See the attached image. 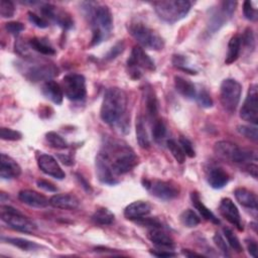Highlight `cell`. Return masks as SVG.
Wrapping results in <instances>:
<instances>
[{"mask_svg":"<svg viewBox=\"0 0 258 258\" xmlns=\"http://www.w3.org/2000/svg\"><path fill=\"white\" fill-rule=\"evenodd\" d=\"M206 179L211 187L215 189H220L228 183L229 175L222 167L210 165L206 169Z\"/></svg>","mask_w":258,"mask_h":258,"instance_id":"e0dca14e","label":"cell"},{"mask_svg":"<svg viewBox=\"0 0 258 258\" xmlns=\"http://www.w3.org/2000/svg\"><path fill=\"white\" fill-rule=\"evenodd\" d=\"M167 148L169 149L171 155L178 163H183L185 161V153L182 150L181 146L173 139L167 140Z\"/></svg>","mask_w":258,"mask_h":258,"instance_id":"d590c367","label":"cell"},{"mask_svg":"<svg viewBox=\"0 0 258 258\" xmlns=\"http://www.w3.org/2000/svg\"><path fill=\"white\" fill-rule=\"evenodd\" d=\"M0 137L3 140H9V141H15L19 140L22 138V134L19 131L10 129V128H5L1 127L0 129Z\"/></svg>","mask_w":258,"mask_h":258,"instance_id":"ab89813d","label":"cell"},{"mask_svg":"<svg viewBox=\"0 0 258 258\" xmlns=\"http://www.w3.org/2000/svg\"><path fill=\"white\" fill-rule=\"evenodd\" d=\"M166 135V126L160 119H154L152 125V136L156 142H161Z\"/></svg>","mask_w":258,"mask_h":258,"instance_id":"8d00e7d4","label":"cell"},{"mask_svg":"<svg viewBox=\"0 0 258 258\" xmlns=\"http://www.w3.org/2000/svg\"><path fill=\"white\" fill-rule=\"evenodd\" d=\"M150 253L156 257H171L176 255L174 252L169 250H150Z\"/></svg>","mask_w":258,"mask_h":258,"instance_id":"db71d44e","label":"cell"},{"mask_svg":"<svg viewBox=\"0 0 258 258\" xmlns=\"http://www.w3.org/2000/svg\"><path fill=\"white\" fill-rule=\"evenodd\" d=\"M236 5H237V2L236 1H223L222 2V8L223 10L231 17L235 11V8H236Z\"/></svg>","mask_w":258,"mask_h":258,"instance_id":"f5cc1de1","label":"cell"},{"mask_svg":"<svg viewBox=\"0 0 258 258\" xmlns=\"http://www.w3.org/2000/svg\"><path fill=\"white\" fill-rule=\"evenodd\" d=\"M95 165H96V174L101 182L110 184V185H114L118 183L116 173L114 172L109 160L101 151L96 156Z\"/></svg>","mask_w":258,"mask_h":258,"instance_id":"4fadbf2b","label":"cell"},{"mask_svg":"<svg viewBox=\"0 0 258 258\" xmlns=\"http://www.w3.org/2000/svg\"><path fill=\"white\" fill-rule=\"evenodd\" d=\"M241 37L240 35H234L231 37L229 44H228V53L225 59V62L227 64L233 63L234 61L237 60V58L239 57L240 54V50H241Z\"/></svg>","mask_w":258,"mask_h":258,"instance_id":"f546056e","label":"cell"},{"mask_svg":"<svg viewBox=\"0 0 258 258\" xmlns=\"http://www.w3.org/2000/svg\"><path fill=\"white\" fill-rule=\"evenodd\" d=\"M29 46L34 49L35 51L45 54V55H51L55 53L54 48L51 46V44L48 42L47 39L44 38H38L33 37L29 40Z\"/></svg>","mask_w":258,"mask_h":258,"instance_id":"4dcf8cb0","label":"cell"},{"mask_svg":"<svg viewBox=\"0 0 258 258\" xmlns=\"http://www.w3.org/2000/svg\"><path fill=\"white\" fill-rule=\"evenodd\" d=\"M115 216L108 209H98L92 216V221L95 224L106 226L111 225L114 222Z\"/></svg>","mask_w":258,"mask_h":258,"instance_id":"1f68e13d","label":"cell"},{"mask_svg":"<svg viewBox=\"0 0 258 258\" xmlns=\"http://www.w3.org/2000/svg\"><path fill=\"white\" fill-rule=\"evenodd\" d=\"M242 87L234 79H226L220 87V101L228 112H235L241 99Z\"/></svg>","mask_w":258,"mask_h":258,"instance_id":"ba28073f","label":"cell"},{"mask_svg":"<svg viewBox=\"0 0 258 258\" xmlns=\"http://www.w3.org/2000/svg\"><path fill=\"white\" fill-rule=\"evenodd\" d=\"M27 15H28V20L33 25H35V26H37L39 28H45V27L48 26V22L43 17H40V16H38L37 14H35V13L31 12V11H29L27 13Z\"/></svg>","mask_w":258,"mask_h":258,"instance_id":"bcb514c9","label":"cell"},{"mask_svg":"<svg viewBox=\"0 0 258 258\" xmlns=\"http://www.w3.org/2000/svg\"><path fill=\"white\" fill-rule=\"evenodd\" d=\"M136 139L139 146L143 149H147L150 147V139L145 127L144 119L142 116H138L136 118Z\"/></svg>","mask_w":258,"mask_h":258,"instance_id":"f1b7e54d","label":"cell"},{"mask_svg":"<svg viewBox=\"0 0 258 258\" xmlns=\"http://www.w3.org/2000/svg\"><path fill=\"white\" fill-rule=\"evenodd\" d=\"M0 216L1 220L14 230L23 233H32L36 229V225L31 220L10 206H2Z\"/></svg>","mask_w":258,"mask_h":258,"instance_id":"52a82bcc","label":"cell"},{"mask_svg":"<svg viewBox=\"0 0 258 258\" xmlns=\"http://www.w3.org/2000/svg\"><path fill=\"white\" fill-rule=\"evenodd\" d=\"M235 198L240 205L250 210H257V197L254 192L245 187H238L234 191Z\"/></svg>","mask_w":258,"mask_h":258,"instance_id":"d4e9b609","label":"cell"},{"mask_svg":"<svg viewBox=\"0 0 258 258\" xmlns=\"http://www.w3.org/2000/svg\"><path fill=\"white\" fill-rule=\"evenodd\" d=\"M76 176L78 177V179L80 180V183H81V185L87 190V191H91L92 190V188H91V186H90V184L84 179V177L81 175V174H79V173H77L76 174Z\"/></svg>","mask_w":258,"mask_h":258,"instance_id":"11a10c76","label":"cell"},{"mask_svg":"<svg viewBox=\"0 0 258 258\" xmlns=\"http://www.w3.org/2000/svg\"><path fill=\"white\" fill-rule=\"evenodd\" d=\"M3 241H6L7 243L13 245V246H16L17 248L21 249V250H24V251H33V250H36L39 248V245L34 243V242H31V241H28L26 239H23V238H2Z\"/></svg>","mask_w":258,"mask_h":258,"instance_id":"d6a6232c","label":"cell"},{"mask_svg":"<svg viewBox=\"0 0 258 258\" xmlns=\"http://www.w3.org/2000/svg\"><path fill=\"white\" fill-rule=\"evenodd\" d=\"M128 30L134 39L143 47L153 50H160L164 47L163 38L143 22H131L128 25Z\"/></svg>","mask_w":258,"mask_h":258,"instance_id":"5b68a950","label":"cell"},{"mask_svg":"<svg viewBox=\"0 0 258 258\" xmlns=\"http://www.w3.org/2000/svg\"><path fill=\"white\" fill-rule=\"evenodd\" d=\"M245 243H246V246H247V250L249 252V254L256 258L258 256V246H257V243L255 240L253 239H246L245 240Z\"/></svg>","mask_w":258,"mask_h":258,"instance_id":"816d5d0a","label":"cell"},{"mask_svg":"<svg viewBox=\"0 0 258 258\" xmlns=\"http://www.w3.org/2000/svg\"><path fill=\"white\" fill-rule=\"evenodd\" d=\"M49 204L53 208L61 210H74L79 207V200L70 194H57L49 199Z\"/></svg>","mask_w":258,"mask_h":258,"instance_id":"603a6c76","label":"cell"},{"mask_svg":"<svg viewBox=\"0 0 258 258\" xmlns=\"http://www.w3.org/2000/svg\"><path fill=\"white\" fill-rule=\"evenodd\" d=\"M196 99L198 101V103L204 107V108H211L213 106V100L210 96V94L205 90L202 89L196 96Z\"/></svg>","mask_w":258,"mask_h":258,"instance_id":"7bdbcfd3","label":"cell"},{"mask_svg":"<svg viewBox=\"0 0 258 258\" xmlns=\"http://www.w3.org/2000/svg\"><path fill=\"white\" fill-rule=\"evenodd\" d=\"M61 88L71 101H82L86 98V79L81 74H68L62 78Z\"/></svg>","mask_w":258,"mask_h":258,"instance_id":"9c48e42d","label":"cell"},{"mask_svg":"<svg viewBox=\"0 0 258 258\" xmlns=\"http://www.w3.org/2000/svg\"><path fill=\"white\" fill-rule=\"evenodd\" d=\"M219 212L223 216V218H225L230 224L234 225L239 231H243V224L241 221L239 210L231 199L224 198L221 200Z\"/></svg>","mask_w":258,"mask_h":258,"instance_id":"9a60e30c","label":"cell"},{"mask_svg":"<svg viewBox=\"0 0 258 258\" xmlns=\"http://www.w3.org/2000/svg\"><path fill=\"white\" fill-rule=\"evenodd\" d=\"M37 165L43 173L51 177L56 179H63L66 177L64 171L61 169L56 159L51 155L40 154L37 159Z\"/></svg>","mask_w":258,"mask_h":258,"instance_id":"2e32d148","label":"cell"},{"mask_svg":"<svg viewBox=\"0 0 258 258\" xmlns=\"http://www.w3.org/2000/svg\"><path fill=\"white\" fill-rule=\"evenodd\" d=\"M127 108V96L125 92L117 87L106 90L100 110L103 122L113 125L118 123L124 116Z\"/></svg>","mask_w":258,"mask_h":258,"instance_id":"7a4b0ae2","label":"cell"},{"mask_svg":"<svg viewBox=\"0 0 258 258\" xmlns=\"http://www.w3.org/2000/svg\"><path fill=\"white\" fill-rule=\"evenodd\" d=\"M5 29L10 34L16 36L24 29V25L21 22H18V21H11V22H7L5 24Z\"/></svg>","mask_w":258,"mask_h":258,"instance_id":"7dc6e473","label":"cell"},{"mask_svg":"<svg viewBox=\"0 0 258 258\" xmlns=\"http://www.w3.org/2000/svg\"><path fill=\"white\" fill-rule=\"evenodd\" d=\"M237 131L243 135L245 138L250 139L254 142L257 141L258 139V134H257V127L256 125H239L237 126Z\"/></svg>","mask_w":258,"mask_h":258,"instance_id":"f35d334b","label":"cell"},{"mask_svg":"<svg viewBox=\"0 0 258 258\" xmlns=\"http://www.w3.org/2000/svg\"><path fill=\"white\" fill-rule=\"evenodd\" d=\"M243 13L245 18L250 21H256L258 18L257 10L253 7L251 1H245L243 3Z\"/></svg>","mask_w":258,"mask_h":258,"instance_id":"ee69618b","label":"cell"},{"mask_svg":"<svg viewBox=\"0 0 258 258\" xmlns=\"http://www.w3.org/2000/svg\"><path fill=\"white\" fill-rule=\"evenodd\" d=\"M45 139L47 141V143L56 149H66L69 147V144L67 143V141L57 133L53 132V131H49L45 134Z\"/></svg>","mask_w":258,"mask_h":258,"instance_id":"e575fe53","label":"cell"},{"mask_svg":"<svg viewBox=\"0 0 258 258\" xmlns=\"http://www.w3.org/2000/svg\"><path fill=\"white\" fill-rule=\"evenodd\" d=\"M58 158L60 159V161L66 164V165H72L74 163V160L71 156L69 155H61V154H58Z\"/></svg>","mask_w":258,"mask_h":258,"instance_id":"9f6ffc18","label":"cell"},{"mask_svg":"<svg viewBox=\"0 0 258 258\" xmlns=\"http://www.w3.org/2000/svg\"><path fill=\"white\" fill-rule=\"evenodd\" d=\"M147 237L157 247L165 248V249H171L174 247L173 239L169 234H167L162 229V226L150 228L148 231Z\"/></svg>","mask_w":258,"mask_h":258,"instance_id":"ffe728a7","label":"cell"},{"mask_svg":"<svg viewBox=\"0 0 258 258\" xmlns=\"http://www.w3.org/2000/svg\"><path fill=\"white\" fill-rule=\"evenodd\" d=\"M101 152L109 160L116 175L129 172L138 163L132 148L120 140L107 139Z\"/></svg>","mask_w":258,"mask_h":258,"instance_id":"6da1fadb","label":"cell"},{"mask_svg":"<svg viewBox=\"0 0 258 258\" xmlns=\"http://www.w3.org/2000/svg\"><path fill=\"white\" fill-rule=\"evenodd\" d=\"M18 199L23 204L37 209H42L47 207L49 204V200L43 195L32 190V189H22L18 194Z\"/></svg>","mask_w":258,"mask_h":258,"instance_id":"ac0fdd59","label":"cell"},{"mask_svg":"<svg viewBox=\"0 0 258 258\" xmlns=\"http://www.w3.org/2000/svg\"><path fill=\"white\" fill-rule=\"evenodd\" d=\"M240 117L250 124L257 125L258 123V93L255 84L249 87L247 96L240 110Z\"/></svg>","mask_w":258,"mask_h":258,"instance_id":"8fae6325","label":"cell"},{"mask_svg":"<svg viewBox=\"0 0 258 258\" xmlns=\"http://www.w3.org/2000/svg\"><path fill=\"white\" fill-rule=\"evenodd\" d=\"M41 13L46 18H48L49 20H51L52 22H54L55 24L59 25L60 27H62L64 29L71 28L74 24V21H73L71 15L68 12H66L64 10H62L59 7H56L54 5L44 4L41 7Z\"/></svg>","mask_w":258,"mask_h":258,"instance_id":"5bb4252c","label":"cell"},{"mask_svg":"<svg viewBox=\"0 0 258 258\" xmlns=\"http://www.w3.org/2000/svg\"><path fill=\"white\" fill-rule=\"evenodd\" d=\"M142 184L145 188H147L152 196L164 200L169 201L176 198L179 195V187L177 184L171 181H164V180H148L143 179Z\"/></svg>","mask_w":258,"mask_h":258,"instance_id":"30bf717a","label":"cell"},{"mask_svg":"<svg viewBox=\"0 0 258 258\" xmlns=\"http://www.w3.org/2000/svg\"><path fill=\"white\" fill-rule=\"evenodd\" d=\"M239 148V146L230 141H219L215 143L214 151L219 157L233 162L238 153Z\"/></svg>","mask_w":258,"mask_h":258,"instance_id":"cb8c5ba5","label":"cell"},{"mask_svg":"<svg viewBox=\"0 0 258 258\" xmlns=\"http://www.w3.org/2000/svg\"><path fill=\"white\" fill-rule=\"evenodd\" d=\"M25 77L31 82L49 81L58 75V70L51 63H35L24 72Z\"/></svg>","mask_w":258,"mask_h":258,"instance_id":"7c38bea8","label":"cell"},{"mask_svg":"<svg viewBox=\"0 0 258 258\" xmlns=\"http://www.w3.org/2000/svg\"><path fill=\"white\" fill-rule=\"evenodd\" d=\"M21 173V167L19 164L10 156L5 153H1V166H0V176L3 179L16 178Z\"/></svg>","mask_w":258,"mask_h":258,"instance_id":"44dd1931","label":"cell"},{"mask_svg":"<svg viewBox=\"0 0 258 258\" xmlns=\"http://www.w3.org/2000/svg\"><path fill=\"white\" fill-rule=\"evenodd\" d=\"M223 233H224V236H225V238H226V241L228 242V244L230 245V247H231L234 251H236V252H238V253H240V252L243 251L242 245H241V243H240L238 237L233 233V231H232L231 229H229V228H224V229H223Z\"/></svg>","mask_w":258,"mask_h":258,"instance_id":"74e56055","label":"cell"},{"mask_svg":"<svg viewBox=\"0 0 258 258\" xmlns=\"http://www.w3.org/2000/svg\"><path fill=\"white\" fill-rule=\"evenodd\" d=\"M41 92L45 98L50 100L52 103L59 105L63 99V91L59 84L56 82L49 80L42 84Z\"/></svg>","mask_w":258,"mask_h":258,"instance_id":"7402d4cb","label":"cell"},{"mask_svg":"<svg viewBox=\"0 0 258 258\" xmlns=\"http://www.w3.org/2000/svg\"><path fill=\"white\" fill-rule=\"evenodd\" d=\"M182 253H183V255H185V256H187V257H192V256L202 257V254H198V253H195V252H190V250H187V249H183V250H182Z\"/></svg>","mask_w":258,"mask_h":258,"instance_id":"6f0895ef","label":"cell"},{"mask_svg":"<svg viewBox=\"0 0 258 258\" xmlns=\"http://www.w3.org/2000/svg\"><path fill=\"white\" fill-rule=\"evenodd\" d=\"M174 87L175 90L186 99H195L197 96V90L195 85L182 77H174Z\"/></svg>","mask_w":258,"mask_h":258,"instance_id":"484cf974","label":"cell"},{"mask_svg":"<svg viewBox=\"0 0 258 258\" xmlns=\"http://www.w3.org/2000/svg\"><path fill=\"white\" fill-rule=\"evenodd\" d=\"M144 99H145V105H146V110L148 115L154 119H156L157 116V99H156V95L155 92L153 90V88L150 85H146L144 90Z\"/></svg>","mask_w":258,"mask_h":258,"instance_id":"83f0119b","label":"cell"},{"mask_svg":"<svg viewBox=\"0 0 258 258\" xmlns=\"http://www.w3.org/2000/svg\"><path fill=\"white\" fill-rule=\"evenodd\" d=\"M179 145L181 146V148L184 151L186 156H188V157H195L196 156V152H195V149L192 147V144L186 137H184V136L179 137Z\"/></svg>","mask_w":258,"mask_h":258,"instance_id":"f6af8a7d","label":"cell"},{"mask_svg":"<svg viewBox=\"0 0 258 258\" xmlns=\"http://www.w3.org/2000/svg\"><path fill=\"white\" fill-rule=\"evenodd\" d=\"M89 15L93 31L91 46H95L110 36L113 28V17L111 10L106 5L89 7Z\"/></svg>","mask_w":258,"mask_h":258,"instance_id":"3957f363","label":"cell"},{"mask_svg":"<svg viewBox=\"0 0 258 258\" xmlns=\"http://www.w3.org/2000/svg\"><path fill=\"white\" fill-rule=\"evenodd\" d=\"M36 184L38 187H40L43 190L50 191V192H55L57 190V187L50 181L45 180V179H37Z\"/></svg>","mask_w":258,"mask_h":258,"instance_id":"f907efd6","label":"cell"},{"mask_svg":"<svg viewBox=\"0 0 258 258\" xmlns=\"http://www.w3.org/2000/svg\"><path fill=\"white\" fill-rule=\"evenodd\" d=\"M127 67L129 75L132 79H139L142 76V71H155V64L150 56L144 51V49L135 45L132 50L129 58L127 59Z\"/></svg>","mask_w":258,"mask_h":258,"instance_id":"8992f818","label":"cell"},{"mask_svg":"<svg viewBox=\"0 0 258 258\" xmlns=\"http://www.w3.org/2000/svg\"><path fill=\"white\" fill-rule=\"evenodd\" d=\"M124 47H125V44H124L123 41H120V42L116 43V44L110 49V51L107 53L106 58H107V59H113V58L117 57V56L124 50Z\"/></svg>","mask_w":258,"mask_h":258,"instance_id":"681fc988","label":"cell"},{"mask_svg":"<svg viewBox=\"0 0 258 258\" xmlns=\"http://www.w3.org/2000/svg\"><path fill=\"white\" fill-rule=\"evenodd\" d=\"M180 222L182 223L183 226L188 227V228H192V227H197L200 222H201V218L199 217V215L192 211V210H184L180 216H179Z\"/></svg>","mask_w":258,"mask_h":258,"instance_id":"836d02e7","label":"cell"},{"mask_svg":"<svg viewBox=\"0 0 258 258\" xmlns=\"http://www.w3.org/2000/svg\"><path fill=\"white\" fill-rule=\"evenodd\" d=\"M151 211V206L147 202L136 201L129 204L124 209V217L127 220L139 221L145 218Z\"/></svg>","mask_w":258,"mask_h":258,"instance_id":"d6986e66","label":"cell"},{"mask_svg":"<svg viewBox=\"0 0 258 258\" xmlns=\"http://www.w3.org/2000/svg\"><path fill=\"white\" fill-rule=\"evenodd\" d=\"M190 200H191V204L192 206L195 207L196 210H198V212L200 213V215L207 221H210L214 224H219L220 221L219 219L213 214L212 211H210L206 206L205 204L202 202V200L200 199V196L197 191H192L190 194Z\"/></svg>","mask_w":258,"mask_h":258,"instance_id":"4316f807","label":"cell"},{"mask_svg":"<svg viewBox=\"0 0 258 258\" xmlns=\"http://www.w3.org/2000/svg\"><path fill=\"white\" fill-rule=\"evenodd\" d=\"M241 37V42L248 47L249 49H253L255 47V37H254V33L252 28L248 27L245 29V31L243 32Z\"/></svg>","mask_w":258,"mask_h":258,"instance_id":"b9f144b4","label":"cell"},{"mask_svg":"<svg viewBox=\"0 0 258 258\" xmlns=\"http://www.w3.org/2000/svg\"><path fill=\"white\" fill-rule=\"evenodd\" d=\"M213 240L216 244V246L218 247V249L225 255H229V249H228V246H227V243H226V240L222 237L221 234L219 233H216L213 237Z\"/></svg>","mask_w":258,"mask_h":258,"instance_id":"c3c4849f","label":"cell"},{"mask_svg":"<svg viewBox=\"0 0 258 258\" xmlns=\"http://www.w3.org/2000/svg\"><path fill=\"white\" fill-rule=\"evenodd\" d=\"M15 7L11 1L1 0L0 2V15L3 18H10L14 15Z\"/></svg>","mask_w":258,"mask_h":258,"instance_id":"60d3db41","label":"cell"},{"mask_svg":"<svg viewBox=\"0 0 258 258\" xmlns=\"http://www.w3.org/2000/svg\"><path fill=\"white\" fill-rule=\"evenodd\" d=\"M190 2L187 0H167L153 2L157 16L168 23H174L186 16L190 10Z\"/></svg>","mask_w":258,"mask_h":258,"instance_id":"277c9868","label":"cell"}]
</instances>
